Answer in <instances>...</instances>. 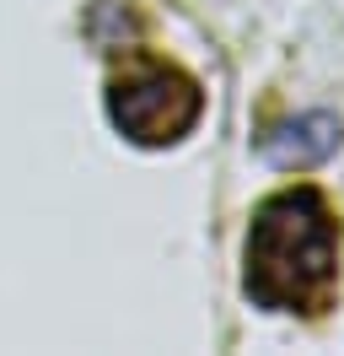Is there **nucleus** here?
Wrapping results in <instances>:
<instances>
[{
  "mask_svg": "<svg viewBox=\"0 0 344 356\" xmlns=\"http://www.w3.org/2000/svg\"><path fill=\"white\" fill-rule=\"evenodd\" d=\"M344 227L318 184H291L253 205L242 238V297L258 313L322 318L339 302Z\"/></svg>",
  "mask_w": 344,
  "mask_h": 356,
  "instance_id": "f257e3e1",
  "label": "nucleus"
},
{
  "mask_svg": "<svg viewBox=\"0 0 344 356\" xmlns=\"http://www.w3.org/2000/svg\"><path fill=\"white\" fill-rule=\"evenodd\" d=\"M108 124L140 152L183 146L205 119V87L178 60H162L150 49H124L103 87Z\"/></svg>",
  "mask_w": 344,
  "mask_h": 356,
  "instance_id": "f03ea898",
  "label": "nucleus"
},
{
  "mask_svg": "<svg viewBox=\"0 0 344 356\" xmlns=\"http://www.w3.org/2000/svg\"><path fill=\"white\" fill-rule=\"evenodd\" d=\"M339 140H344L339 113L312 108V113L275 119V124L253 140V152L264 156L269 168H280V173H307V168H318V162H328V156L339 152Z\"/></svg>",
  "mask_w": 344,
  "mask_h": 356,
  "instance_id": "7ed1b4c3",
  "label": "nucleus"
}]
</instances>
